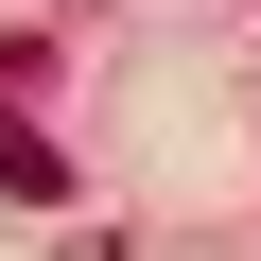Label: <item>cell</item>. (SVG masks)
<instances>
[{"label": "cell", "mask_w": 261, "mask_h": 261, "mask_svg": "<svg viewBox=\"0 0 261 261\" xmlns=\"http://www.w3.org/2000/svg\"><path fill=\"white\" fill-rule=\"evenodd\" d=\"M18 87H35V35H0V192H18V209H70V157L18 122Z\"/></svg>", "instance_id": "cell-1"}]
</instances>
